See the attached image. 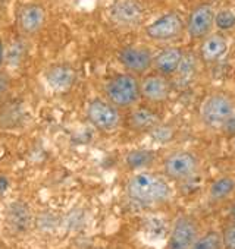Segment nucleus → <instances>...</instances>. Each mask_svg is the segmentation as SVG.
Returning a JSON list of instances; mask_svg holds the SVG:
<instances>
[{
	"label": "nucleus",
	"instance_id": "nucleus-1",
	"mask_svg": "<svg viewBox=\"0 0 235 249\" xmlns=\"http://www.w3.org/2000/svg\"><path fill=\"white\" fill-rule=\"evenodd\" d=\"M171 192V186L165 178L149 172L134 175L127 183V195L130 199L146 207L166 202Z\"/></svg>",
	"mask_w": 235,
	"mask_h": 249
},
{
	"label": "nucleus",
	"instance_id": "nucleus-2",
	"mask_svg": "<svg viewBox=\"0 0 235 249\" xmlns=\"http://www.w3.org/2000/svg\"><path fill=\"white\" fill-rule=\"evenodd\" d=\"M104 98L118 108H133L141 100L140 79L130 73H118L104 85Z\"/></svg>",
	"mask_w": 235,
	"mask_h": 249
},
{
	"label": "nucleus",
	"instance_id": "nucleus-3",
	"mask_svg": "<svg viewBox=\"0 0 235 249\" xmlns=\"http://www.w3.org/2000/svg\"><path fill=\"white\" fill-rule=\"evenodd\" d=\"M235 114V103L225 92L207 95L200 108V120L206 128L222 129Z\"/></svg>",
	"mask_w": 235,
	"mask_h": 249
},
{
	"label": "nucleus",
	"instance_id": "nucleus-4",
	"mask_svg": "<svg viewBox=\"0 0 235 249\" xmlns=\"http://www.w3.org/2000/svg\"><path fill=\"white\" fill-rule=\"evenodd\" d=\"M87 120L100 132H113L121 126L122 116L118 107L106 98H94L87 106Z\"/></svg>",
	"mask_w": 235,
	"mask_h": 249
},
{
	"label": "nucleus",
	"instance_id": "nucleus-5",
	"mask_svg": "<svg viewBox=\"0 0 235 249\" xmlns=\"http://www.w3.org/2000/svg\"><path fill=\"white\" fill-rule=\"evenodd\" d=\"M184 30L182 18L175 12H168L146 27V36L156 43H171L178 40Z\"/></svg>",
	"mask_w": 235,
	"mask_h": 249
},
{
	"label": "nucleus",
	"instance_id": "nucleus-6",
	"mask_svg": "<svg viewBox=\"0 0 235 249\" xmlns=\"http://www.w3.org/2000/svg\"><path fill=\"white\" fill-rule=\"evenodd\" d=\"M198 160L190 151H174L163 161V173L172 180H187L197 173Z\"/></svg>",
	"mask_w": 235,
	"mask_h": 249
},
{
	"label": "nucleus",
	"instance_id": "nucleus-7",
	"mask_svg": "<svg viewBox=\"0 0 235 249\" xmlns=\"http://www.w3.org/2000/svg\"><path fill=\"white\" fill-rule=\"evenodd\" d=\"M140 92L141 98L149 104H160L169 98L172 92V84L166 75L159 72L147 73L143 76V79H140Z\"/></svg>",
	"mask_w": 235,
	"mask_h": 249
},
{
	"label": "nucleus",
	"instance_id": "nucleus-8",
	"mask_svg": "<svg viewBox=\"0 0 235 249\" xmlns=\"http://www.w3.org/2000/svg\"><path fill=\"white\" fill-rule=\"evenodd\" d=\"M215 11L210 5L203 3L193 9L188 17L185 30L193 40H203L215 28Z\"/></svg>",
	"mask_w": 235,
	"mask_h": 249
},
{
	"label": "nucleus",
	"instance_id": "nucleus-9",
	"mask_svg": "<svg viewBox=\"0 0 235 249\" xmlns=\"http://www.w3.org/2000/svg\"><path fill=\"white\" fill-rule=\"evenodd\" d=\"M153 54L146 47L130 46L125 47L118 54L121 65L127 69V72L133 75H146L153 68Z\"/></svg>",
	"mask_w": 235,
	"mask_h": 249
},
{
	"label": "nucleus",
	"instance_id": "nucleus-10",
	"mask_svg": "<svg viewBox=\"0 0 235 249\" xmlns=\"http://www.w3.org/2000/svg\"><path fill=\"white\" fill-rule=\"evenodd\" d=\"M198 234L197 221L190 215H181L172 229L168 249H190Z\"/></svg>",
	"mask_w": 235,
	"mask_h": 249
},
{
	"label": "nucleus",
	"instance_id": "nucleus-11",
	"mask_svg": "<svg viewBox=\"0 0 235 249\" xmlns=\"http://www.w3.org/2000/svg\"><path fill=\"white\" fill-rule=\"evenodd\" d=\"M229 50L228 38L223 36V33H212L207 37L201 40L198 54L203 63L213 65L220 62Z\"/></svg>",
	"mask_w": 235,
	"mask_h": 249
},
{
	"label": "nucleus",
	"instance_id": "nucleus-12",
	"mask_svg": "<svg viewBox=\"0 0 235 249\" xmlns=\"http://www.w3.org/2000/svg\"><path fill=\"white\" fill-rule=\"evenodd\" d=\"M127 124L136 132H153L160 124V116L149 106H134L127 116Z\"/></svg>",
	"mask_w": 235,
	"mask_h": 249
},
{
	"label": "nucleus",
	"instance_id": "nucleus-13",
	"mask_svg": "<svg viewBox=\"0 0 235 249\" xmlns=\"http://www.w3.org/2000/svg\"><path fill=\"white\" fill-rule=\"evenodd\" d=\"M184 50L175 46H169L163 50H160L153 57V68L156 72L162 75H175L179 71V66L184 60Z\"/></svg>",
	"mask_w": 235,
	"mask_h": 249
},
{
	"label": "nucleus",
	"instance_id": "nucleus-14",
	"mask_svg": "<svg viewBox=\"0 0 235 249\" xmlns=\"http://www.w3.org/2000/svg\"><path fill=\"white\" fill-rule=\"evenodd\" d=\"M112 18L121 25H137L143 18V8L137 0H116L112 6Z\"/></svg>",
	"mask_w": 235,
	"mask_h": 249
},
{
	"label": "nucleus",
	"instance_id": "nucleus-15",
	"mask_svg": "<svg viewBox=\"0 0 235 249\" xmlns=\"http://www.w3.org/2000/svg\"><path fill=\"white\" fill-rule=\"evenodd\" d=\"M44 11L41 6L39 5H27L21 9L20 15H18V22H20V28L22 30V33L31 36L36 34L41 30L43 24H44Z\"/></svg>",
	"mask_w": 235,
	"mask_h": 249
},
{
	"label": "nucleus",
	"instance_id": "nucleus-16",
	"mask_svg": "<svg viewBox=\"0 0 235 249\" xmlns=\"http://www.w3.org/2000/svg\"><path fill=\"white\" fill-rule=\"evenodd\" d=\"M46 78H47V82L50 84V87L53 89L68 91L74 85V82L77 79V73L68 65H56L47 71Z\"/></svg>",
	"mask_w": 235,
	"mask_h": 249
},
{
	"label": "nucleus",
	"instance_id": "nucleus-17",
	"mask_svg": "<svg viewBox=\"0 0 235 249\" xmlns=\"http://www.w3.org/2000/svg\"><path fill=\"white\" fill-rule=\"evenodd\" d=\"M9 226L17 231H24L30 227L31 213L24 202H14L8 210Z\"/></svg>",
	"mask_w": 235,
	"mask_h": 249
},
{
	"label": "nucleus",
	"instance_id": "nucleus-18",
	"mask_svg": "<svg viewBox=\"0 0 235 249\" xmlns=\"http://www.w3.org/2000/svg\"><path fill=\"white\" fill-rule=\"evenodd\" d=\"M235 191V179L231 176H222L216 179L209 189V196L213 202L226 199Z\"/></svg>",
	"mask_w": 235,
	"mask_h": 249
},
{
	"label": "nucleus",
	"instance_id": "nucleus-19",
	"mask_svg": "<svg viewBox=\"0 0 235 249\" xmlns=\"http://www.w3.org/2000/svg\"><path fill=\"white\" fill-rule=\"evenodd\" d=\"M155 161V153L149 150H134L128 153L125 163L130 169L138 170V169H146Z\"/></svg>",
	"mask_w": 235,
	"mask_h": 249
},
{
	"label": "nucleus",
	"instance_id": "nucleus-20",
	"mask_svg": "<svg viewBox=\"0 0 235 249\" xmlns=\"http://www.w3.org/2000/svg\"><path fill=\"white\" fill-rule=\"evenodd\" d=\"M190 249H223L222 233L219 231H207L201 237H197Z\"/></svg>",
	"mask_w": 235,
	"mask_h": 249
},
{
	"label": "nucleus",
	"instance_id": "nucleus-21",
	"mask_svg": "<svg viewBox=\"0 0 235 249\" xmlns=\"http://www.w3.org/2000/svg\"><path fill=\"white\" fill-rule=\"evenodd\" d=\"M215 27L219 33H228L235 28V14L229 9H222L215 14Z\"/></svg>",
	"mask_w": 235,
	"mask_h": 249
},
{
	"label": "nucleus",
	"instance_id": "nucleus-22",
	"mask_svg": "<svg viewBox=\"0 0 235 249\" xmlns=\"http://www.w3.org/2000/svg\"><path fill=\"white\" fill-rule=\"evenodd\" d=\"M223 249H235V224H229L222 231Z\"/></svg>",
	"mask_w": 235,
	"mask_h": 249
},
{
	"label": "nucleus",
	"instance_id": "nucleus-23",
	"mask_svg": "<svg viewBox=\"0 0 235 249\" xmlns=\"http://www.w3.org/2000/svg\"><path fill=\"white\" fill-rule=\"evenodd\" d=\"M223 131H226L228 134H234L235 135V114L229 119V122L222 128Z\"/></svg>",
	"mask_w": 235,
	"mask_h": 249
},
{
	"label": "nucleus",
	"instance_id": "nucleus-24",
	"mask_svg": "<svg viewBox=\"0 0 235 249\" xmlns=\"http://www.w3.org/2000/svg\"><path fill=\"white\" fill-rule=\"evenodd\" d=\"M2 63H3V44L0 41V68H2Z\"/></svg>",
	"mask_w": 235,
	"mask_h": 249
},
{
	"label": "nucleus",
	"instance_id": "nucleus-25",
	"mask_svg": "<svg viewBox=\"0 0 235 249\" xmlns=\"http://www.w3.org/2000/svg\"><path fill=\"white\" fill-rule=\"evenodd\" d=\"M231 218H232V224H235V202L231 208Z\"/></svg>",
	"mask_w": 235,
	"mask_h": 249
},
{
	"label": "nucleus",
	"instance_id": "nucleus-26",
	"mask_svg": "<svg viewBox=\"0 0 235 249\" xmlns=\"http://www.w3.org/2000/svg\"><path fill=\"white\" fill-rule=\"evenodd\" d=\"M234 150H235V137H234Z\"/></svg>",
	"mask_w": 235,
	"mask_h": 249
},
{
	"label": "nucleus",
	"instance_id": "nucleus-27",
	"mask_svg": "<svg viewBox=\"0 0 235 249\" xmlns=\"http://www.w3.org/2000/svg\"><path fill=\"white\" fill-rule=\"evenodd\" d=\"M0 248H2V243H0Z\"/></svg>",
	"mask_w": 235,
	"mask_h": 249
}]
</instances>
